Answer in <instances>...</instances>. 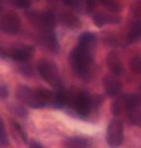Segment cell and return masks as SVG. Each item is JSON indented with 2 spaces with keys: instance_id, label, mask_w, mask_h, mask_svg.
I'll use <instances>...</instances> for the list:
<instances>
[{
  "instance_id": "cell-1",
  "label": "cell",
  "mask_w": 141,
  "mask_h": 148,
  "mask_svg": "<svg viewBox=\"0 0 141 148\" xmlns=\"http://www.w3.org/2000/svg\"><path fill=\"white\" fill-rule=\"evenodd\" d=\"M97 38L90 32H86L80 36L78 44L70 54V66L76 76L87 78L91 71L93 54Z\"/></svg>"
},
{
  "instance_id": "cell-2",
  "label": "cell",
  "mask_w": 141,
  "mask_h": 148,
  "mask_svg": "<svg viewBox=\"0 0 141 148\" xmlns=\"http://www.w3.org/2000/svg\"><path fill=\"white\" fill-rule=\"evenodd\" d=\"M16 96L23 104L32 109L56 107L57 105L56 91L43 88H37L33 90L26 86H19L16 91Z\"/></svg>"
},
{
  "instance_id": "cell-3",
  "label": "cell",
  "mask_w": 141,
  "mask_h": 148,
  "mask_svg": "<svg viewBox=\"0 0 141 148\" xmlns=\"http://www.w3.org/2000/svg\"><path fill=\"white\" fill-rule=\"evenodd\" d=\"M37 69L40 76L50 86H52L57 90L63 88L60 70H59L57 64L53 61L48 60V59H42L37 63Z\"/></svg>"
},
{
  "instance_id": "cell-4",
  "label": "cell",
  "mask_w": 141,
  "mask_h": 148,
  "mask_svg": "<svg viewBox=\"0 0 141 148\" xmlns=\"http://www.w3.org/2000/svg\"><path fill=\"white\" fill-rule=\"evenodd\" d=\"M27 17L39 32L53 31L56 26V16L50 11L30 12L27 14Z\"/></svg>"
},
{
  "instance_id": "cell-5",
  "label": "cell",
  "mask_w": 141,
  "mask_h": 148,
  "mask_svg": "<svg viewBox=\"0 0 141 148\" xmlns=\"http://www.w3.org/2000/svg\"><path fill=\"white\" fill-rule=\"evenodd\" d=\"M93 99L89 93L84 91H80L78 93L72 94L71 102L69 106L81 118H86L89 115L93 108Z\"/></svg>"
},
{
  "instance_id": "cell-6",
  "label": "cell",
  "mask_w": 141,
  "mask_h": 148,
  "mask_svg": "<svg viewBox=\"0 0 141 148\" xmlns=\"http://www.w3.org/2000/svg\"><path fill=\"white\" fill-rule=\"evenodd\" d=\"M140 103V97L136 95V94L128 93L113 102L112 107H111V112H112L114 116H118L124 111L128 114L131 111L139 109Z\"/></svg>"
},
{
  "instance_id": "cell-7",
  "label": "cell",
  "mask_w": 141,
  "mask_h": 148,
  "mask_svg": "<svg viewBox=\"0 0 141 148\" xmlns=\"http://www.w3.org/2000/svg\"><path fill=\"white\" fill-rule=\"evenodd\" d=\"M108 145L111 148L119 147L124 141V127L121 121L113 119L111 120L107 128L106 134Z\"/></svg>"
},
{
  "instance_id": "cell-8",
  "label": "cell",
  "mask_w": 141,
  "mask_h": 148,
  "mask_svg": "<svg viewBox=\"0 0 141 148\" xmlns=\"http://www.w3.org/2000/svg\"><path fill=\"white\" fill-rule=\"evenodd\" d=\"M20 25V18L14 12H8L0 18V30L6 34H16L19 31Z\"/></svg>"
},
{
  "instance_id": "cell-9",
  "label": "cell",
  "mask_w": 141,
  "mask_h": 148,
  "mask_svg": "<svg viewBox=\"0 0 141 148\" xmlns=\"http://www.w3.org/2000/svg\"><path fill=\"white\" fill-rule=\"evenodd\" d=\"M37 40L40 45H42L50 52L57 53L60 50V44H59L56 34L54 33V30L40 32L37 36Z\"/></svg>"
},
{
  "instance_id": "cell-10",
  "label": "cell",
  "mask_w": 141,
  "mask_h": 148,
  "mask_svg": "<svg viewBox=\"0 0 141 148\" xmlns=\"http://www.w3.org/2000/svg\"><path fill=\"white\" fill-rule=\"evenodd\" d=\"M35 48L31 45L14 47L10 49V58L14 62L25 63L33 57Z\"/></svg>"
},
{
  "instance_id": "cell-11",
  "label": "cell",
  "mask_w": 141,
  "mask_h": 148,
  "mask_svg": "<svg viewBox=\"0 0 141 148\" xmlns=\"http://www.w3.org/2000/svg\"><path fill=\"white\" fill-rule=\"evenodd\" d=\"M106 64H107L108 69L110 70V72L115 76H120L123 72V66L122 62L119 55L115 52H110L107 55L106 59Z\"/></svg>"
},
{
  "instance_id": "cell-12",
  "label": "cell",
  "mask_w": 141,
  "mask_h": 148,
  "mask_svg": "<svg viewBox=\"0 0 141 148\" xmlns=\"http://www.w3.org/2000/svg\"><path fill=\"white\" fill-rule=\"evenodd\" d=\"M103 84H104L106 94L110 97L119 95V93L122 91V84L113 77H106Z\"/></svg>"
},
{
  "instance_id": "cell-13",
  "label": "cell",
  "mask_w": 141,
  "mask_h": 148,
  "mask_svg": "<svg viewBox=\"0 0 141 148\" xmlns=\"http://www.w3.org/2000/svg\"><path fill=\"white\" fill-rule=\"evenodd\" d=\"M121 18L117 16H110V14H106L103 13L96 14L93 16V22L97 27H103L106 24H117L120 22Z\"/></svg>"
},
{
  "instance_id": "cell-14",
  "label": "cell",
  "mask_w": 141,
  "mask_h": 148,
  "mask_svg": "<svg viewBox=\"0 0 141 148\" xmlns=\"http://www.w3.org/2000/svg\"><path fill=\"white\" fill-rule=\"evenodd\" d=\"M141 40V19H136L127 35V42L134 44Z\"/></svg>"
},
{
  "instance_id": "cell-15",
  "label": "cell",
  "mask_w": 141,
  "mask_h": 148,
  "mask_svg": "<svg viewBox=\"0 0 141 148\" xmlns=\"http://www.w3.org/2000/svg\"><path fill=\"white\" fill-rule=\"evenodd\" d=\"M60 21L61 24L68 28H77L80 26V20L70 12H63L60 14Z\"/></svg>"
},
{
  "instance_id": "cell-16",
  "label": "cell",
  "mask_w": 141,
  "mask_h": 148,
  "mask_svg": "<svg viewBox=\"0 0 141 148\" xmlns=\"http://www.w3.org/2000/svg\"><path fill=\"white\" fill-rule=\"evenodd\" d=\"M99 1L108 11L111 12V13H119L121 10L120 5L115 0H99Z\"/></svg>"
},
{
  "instance_id": "cell-17",
  "label": "cell",
  "mask_w": 141,
  "mask_h": 148,
  "mask_svg": "<svg viewBox=\"0 0 141 148\" xmlns=\"http://www.w3.org/2000/svg\"><path fill=\"white\" fill-rule=\"evenodd\" d=\"M129 119L131 120V122L137 127L141 128V111L139 109H136L134 111H131L128 112Z\"/></svg>"
},
{
  "instance_id": "cell-18",
  "label": "cell",
  "mask_w": 141,
  "mask_h": 148,
  "mask_svg": "<svg viewBox=\"0 0 141 148\" xmlns=\"http://www.w3.org/2000/svg\"><path fill=\"white\" fill-rule=\"evenodd\" d=\"M10 141H9V138L6 132L5 124L3 122L2 118L0 117V146L1 147H6L9 145Z\"/></svg>"
},
{
  "instance_id": "cell-19",
  "label": "cell",
  "mask_w": 141,
  "mask_h": 148,
  "mask_svg": "<svg viewBox=\"0 0 141 148\" xmlns=\"http://www.w3.org/2000/svg\"><path fill=\"white\" fill-rule=\"evenodd\" d=\"M67 145H69L72 148H86L87 145V140L81 138H70L69 141L67 143Z\"/></svg>"
},
{
  "instance_id": "cell-20",
  "label": "cell",
  "mask_w": 141,
  "mask_h": 148,
  "mask_svg": "<svg viewBox=\"0 0 141 148\" xmlns=\"http://www.w3.org/2000/svg\"><path fill=\"white\" fill-rule=\"evenodd\" d=\"M130 69L134 72L137 74H141V57H134L130 61Z\"/></svg>"
},
{
  "instance_id": "cell-21",
  "label": "cell",
  "mask_w": 141,
  "mask_h": 148,
  "mask_svg": "<svg viewBox=\"0 0 141 148\" xmlns=\"http://www.w3.org/2000/svg\"><path fill=\"white\" fill-rule=\"evenodd\" d=\"M33 2V0H10V3L13 6L19 9L29 8Z\"/></svg>"
},
{
  "instance_id": "cell-22",
  "label": "cell",
  "mask_w": 141,
  "mask_h": 148,
  "mask_svg": "<svg viewBox=\"0 0 141 148\" xmlns=\"http://www.w3.org/2000/svg\"><path fill=\"white\" fill-rule=\"evenodd\" d=\"M97 2H98V0H87L86 1V9H87V13L90 14L95 10Z\"/></svg>"
},
{
  "instance_id": "cell-23",
  "label": "cell",
  "mask_w": 141,
  "mask_h": 148,
  "mask_svg": "<svg viewBox=\"0 0 141 148\" xmlns=\"http://www.w3.org/2000/svg\"><path fill=\"white\" fill-rule=\"evenodd\" d=\"M14 127H16V130L18 132V134L20 135V137L23 138V140L27 141V134H26V132L23 130L22 127L20 126L19 124H17V123H14Z\"/></svg>"
},
{
  "instance_id": "cell-24",
  "label": "cell",
  "mask_w": 141,
  "mask_h": 148,
  "mask_svg": "<svg viewBox=\"0 0 141 148\" xmlns=\"http://www.w3.org/2000/svg\"><path fill=\"white\" fill-rule=\"evenodd\" d=\"M61 1L69 7H77L82 3V0H61Z\"/></svg>"
},
{
  "instance_id": "cell-25",
  "label": "cell",
  "mask_w": 141,
  "mask_h": 148,
  "mask_svg": "<svg viewBox=\"0 0 141 148\" xmlns=\"http://www.w3.org/2000/svg\"><path fill=\"white\" fill-rule=\"evenodd\" d=\"M0 58H2V59L10 58V50L0 46Z\"/></svg>"
},
{
  "instance_id": "cell-26",
  "label": "cell",
  "mask_w": 141,
  "mask_h": 148,
  "mask_svg": "<svg viewBox=\"0 0 141 148\" xmlns=\"http://www.w3.org/2000/svg\"><path fill=\"white\" fill-rule=\"evenodd\" d=\"M8 96V90L5 87H0V97L1 98H7Z\"/></svg>"
},
{
  "instance_id": "cell-27",
  "label": "cell",
  "mask_w": 141,
  "mask_h": 148,
  "mask_svg": "<svg viewBox=\"0 0 141 148\" xmlns=\"http://www.w3.org/2000/svg\"><path fill=\"white\" fill-rule=\"evenodd\" d=\"M30 148H43V147L42 146V144H40L39 143L33 141V143H30Z\"/></svg>"
},
{
  "instance_id": "cell-28",
  "label": "cell",
  "mask_w": 141,
  "mask_h": 148,
  "mask_svg": "<svg viewBox=\"0 0 141 148\" xmlns=\"http://www.w3.org/2000/svg\"><path fill=\"white\" fill-rule=\"evenodd\" d=\"M1 11H2V6H1V3H0V13H1Z\"/></svg>"
}]
</instances>
